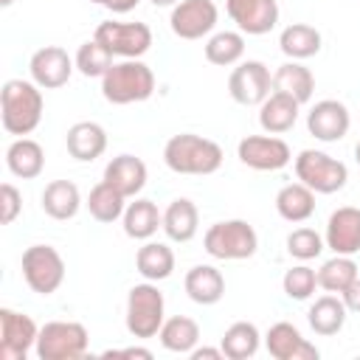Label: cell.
Returning a JSON list of instances; mask_svg holds the SVG:
<instances>
[{"mask_svg": "<svg viewBox=\"0 0 360 360\" xmlns=\"http://www.w3.org/2000/svg\"><path fill=\"white\" fill-rule=\"evenodd\" d=\"M45 98L42 87L37 82L25 79H8L0 90V121L8 135L25 138L31 135L42 121Z\"/></svg>", "mask_w": 360, "mask_h": 360, "instance_id": "1", "label": "cell"}, {"mask_svg": "<svg viewBox=\"0 0 360 360\" xmlns=\"http://www.w3.org/2000/svg\"><path fill=\"white\" fill-rule=\"evenodd\" d=\"M222 158L225 155L217 141L194 135V132L172 135L163 146V163L174 174H194V177L214 174L222 166Z\"/></svg>", "mask_w": 360, "mask_h": 360, "instance_id": "2", "label": "cell"}, {"mask_svg": "<svg viewBox=\"0 0 360 360\" xmlns=\"http://www.w3.org/2000/svg\"><path fill=\"white\" fill-rule=\"evenodd\" d=\"M152 93H155V73L141 59L115 62L101 76V96L110 104H118V107L138 104V101H146Z\"/></svg>", "mask_w": 360, "mask_h": 360, "instance_id": "3", "label": "cell"}, {"mask_svg": "<svg viewBox=\"0 0 360 360\" xmlns=\"http://www.w3.org/2000/svg\"><path fill=\"white\" fill-rule=\"evenodd\" d=\"M202 248L211 259L242 262V259H250L259 250V236H256V231L248 219H222V222H214L205 231Z\"/></svg>", "mask_w": 360, "mask_h": 360, "instance_id": "4", "label": "cell"}, {"mask_svg": "<svg viewBox=\"0 0 360 360\" xmlns=\"http://www.w3.org/2000/svg\"><path fill=\"white\" fill-rule=\"evenodd\" d=\"M166 321V301H163V292L158 290V281H143V284H135L127 295V332L132 338H155L160 332Z\"/></svg>", "mask_w": 360, "mask_h": 360, "instance_id": "5", "label": "cell"}, {"mask_svg": "<svg viewBox=\"0 0 360 360\" xmlns=\"http://www.w3.org/2000/svg\"><path fill=\"white\" fill-rule=\"evenodd\" d=\"M90 335L79 321H48L37 335V357L39 360H79L87 352Z\"/></svg>", "mask_w": 360, "mask_h": 360, "instance_id": "6", "label": "cell"}, {"mask_svg": "<svg viewBox=\"0 0 360 360\" xmlns=\"http://www.w3.org/2000/svg\"><path fill=\"white\" fill-rule=\"evenodd\" d=\"M295 177L304 186H309L315 194H335L346 186L349 169L343 160L321 149H301L295 158Z\"/></svg>", "mask_w": 360, "mask_h": 360, "instance_id": "7", "label": "cell"}, {"mask_svg": "<svg viewBox=\"0 0 360 360\" xmlns=\"http://www.w3.org/2000/svg\"><path fill=\"white\" fill-rule=\"evenodd\" d=\"M22 278L37 295H53L65 281V259L53 245H31L20 259Z\"/></svg>", "mask_w": 360, "mask_h": 360, "instance_id": "8", "label": "cell"}, {"mask_svg": "<svg viewBox=\"0 0 360 360\" xmlns=\"http://www.w3.org/2000/svg\"><path fill=\"white\" fill-rule=\"evenodd\" d=\"M112 56L121 59H141L149 48H152V28L146 22H118V20H107L96 25L93 34Z\"/></svg>", "mask_w": 360, "mask_h": 360, "instance_id": "9", "label": "cell"}, {"mask_svg": "<svg viewBox=\"0 0 360 360\" xmlns=\"http://www.w3.org/2000/svg\"><path fill=\"white\" fill-rule=\"evenodd\" d=\"M228 93L242 107H256L273 93V76L270 68L259 59L239 62L228 76Z\"/></svg>", "mask_w": 360, "mask_h": 360, "instance_id": "10", "label": "cell"}, {"mask_svg": "<svg viewBox=\"0 0 360 360\" xmlns=\"http://www.w3.org/2000/svg\"><path fill=\"white\" fill-rule=\"evenodd\" d=\"M236 158L253 172H278L292 160V149L276 135H248L239 141Z\"/></svg>", "mask_w": 360, "mask_h": 360, "instance_id": "11", "label": "cell"}, {"mask_svg": "<svg viewBox=\"0 0 360 360\" xmlns=\"http://www.w3.org/2000/svg\"><path fill=\"white\" fill-rule=\"evenodd\" d=\"M39 326L31 315L3 307L0 309V360H25V354L37 346Z\"/></svg>", "mask_w": 360, "mask_h": 360, "instance_id": "12", "label": "cell"}, {"mask_svg": "<svg viewBox=\"0 0 360 360\" xmlns=\"http://www.w3.org/2000/svg\"><path fill=\"white\" fill-rule=\"evenodd\" d=\"M217 20L214 0H180L169 14V28L180 39H202L217 28Z\"/></svg>", "mask_w": 360, "mask_h": 360, "instance_id": "13", "label": "cell"}, {"mask_svg": "<svg viewBox=\"0 0 360 360\" xmlns=\"http://www.w3.org/2000/svg\"><path fill=\"white\" fill-rule=\"evenodd\" d=\"M352 127V115L349 107L338 98H321L312 104V110L307 112V129L312 138L323 141V143H335L340 138H346Z\"/></svg>", "mask_w": 360, "mask_h": 360, "instance_id": "14", "label": "cell"}, {"mask_svg": "<svg viewBox=\"0 0 360 360\" xmlns=\"http://www.w3.org/2000/svg\"><path fill=\"white\" fill-rule=\"evenodd\" d=\"M73 68H76V62L59 45H45V48L34 51L31 62H28L31 82H37L42 90H56V87L68 84Z\"/></svg>", "mask_w": 360, "mask_h": 360, "instance_id": "15", "label": "cell"}, {"mask_svg": "<svg viewBox=\"0 0 360 360\" xmlns=\"http://www.w3.org/2000/svg\"><path fill=\"white\" fill-rule=\"evenodd\" d=\"M225 11L236 22V28L248 37L270 34L278 22L276 0H225Z\"/></svg>", "mask_w": 360, "mask_h": 360, "instance_id": "16", "label": "cell"}, {"mask_svg": "<svg viewBox=\"0 0 360 360\" xmlns=\"http://www.w3.org/2000/svg\"><path fill=\"white\" fill-rule=\"evenodd\" d=\"M264 346L270 352V357L276 360H318L321 352L315 343H309L298 326H292L290 321H278L267 329L264 335Z\"/></svg>", "mask_w": 360, "mask_h": 360, "instance_id": "17", "label": "cell"}, {"mask_svg": "<svg viewBox=\"0 0 360 360\" xmlns=\"http://www.w3.org/2000/svg\"><path fill=\"white\" fill-rule=\"evenodd\" d=\"M323 242L332 253L354 256L360 250V208L340 205L338 211H332L329 219H326Z\"/></svg>", "mask_w": 360, "mask_h": 360, "instance_id": "18", "label": "cell"}, {"mask_svg": "<svg viewBox=\"0 0 360 360\" xmlns=\"http://www.w3.org/2000/svg\"><path fill=\"white\" fill-rule=\"evenodd\" d=\"M298 110H301V104H298L292 96L273 90V93L259 104V127H262L267 135H284V132H290V129L295 127Z\"/></svg>", "mask_w": 360, "mask_h": 360, "instance_id": "19", "label": "cell"}, {"mask_svg": "<svg viewBox=\"0 0 360 360\" xmlns=\"http://www.w3.org/2000/svg\"><path fill=\"white\" fill-rule=\"evenodd\" d=\"M65 146L79 163H93L107 152V132L96 121H76L65 135Z\"/></svg>", "mask_w": 360, "mask_h": 360, "instance_id": "20", "label": "cell"}, {"mask_svg": "<svg viewBox=\"0 0 360 360\" xmlns=\"http://www.w3.org/2000/svg\"><path fill=\"white\" fill-rule=\"evenodd\" d=\"M112 188H118L127 200L129 197H138L146 186V163L135 155H118L112 158L107 166H104V177Z\"/></svg>", "mask_w": 360, "mask_h": 360, "instance_id": "21", "label": "cell"}, {"mask_svg": "<svg viewBox=\"0 0 360 360\" xmlns=\"http://www.w3.org/2000/svg\"><path fill=\"white\" fill-rule=\"evenodd\" d=\"M186 295L200 304V307H211L225 295V276L214 267V264H194L186 278H183Z\"/></svg>", "mask_w": 360, "mask_h": 360, "instance_id": "22", "label": "cell"}, {"mask_svg": "<svg viewBox=\"0 0 360 360\" xmlns=\"http://www.w3.org/2000/svg\"><path fill=\"white\" fill-rule=\"evenodd\" d=\"M6 166L20 180H34L45 169V149L34 138H17L6 149Z\"/></svg>", "mask_w": 360, "mask_h": 360, "instance_id": "23", "label": "cell"}, {"mask_svg": "<svg viewBox=\"0 0 360 360\" xmlns=\"http://www.w3.org/2000/svg\"><path fill=\"white\" fill-rule=\"evenodd\" d=\"M42 211L51 217V219H73L82 208V194H79V186L70 183V180H51L45 188H42Z\"/></svg>", "mask_w": 360, "mask_h": 360, "instance_id": "24", "label": "cell"}, {"mask_svg": "<svg viewBox=\"0 0 360 360\" xmlns=\"http://www.w3.org/2000/svg\"><path fill=\"white\" fill-rule=\"evenodd\" d=\"M121 222H124V233H127L129 239L146 242V239H152V236L158 233V228H163V211H158V205H155L152 200L135 197V200L127 205Z\"/></svg>", "mask_w": 360, "mask_h": 360, "instance_id": "25", "label": "cell"}, {"mask_svg": "<svg viewBox=\"0 0 360 360\" xmlns=\"http://www.w3.org/2000/svg\"><path fill=\"white\" fill-rule=\"evenodd\" d=\"M200 228V211L188 197H177L163 211V233L172 242H191Z\"/></svg>", "mask_w": 360, "mask_h": 360, "instance_id": "26", "label": "cell"}, {"mask_svg": "<svg viewBox=\"0 0 360 360\" xmlns=\"http://www.w3.org/2000/svg\"><path fill=\"white\" fill-rule=\"evenodd\" d=\"M346 304L340 295L335 292H326L321 298H315V304L309 307L307 312V321H309V329L321 338H332L338 335L343 326H346Z\"/></svg>", "mask_w": 360, "mask_h": 360, "instance_id": "27", "label": "cell"}, {"mask_svg": "<svg viewBox=\"0 0 360 360\" xmlns=\"http://www.w3.org/2000/svg\"><path fill=\"white\" fill-rule=\"evenodd\" d=\"M276 211L284 222H307L315 214V191L309 186L298 183H287L278 188L276 194Z\"/></svg>", "mask_w": 360, "mask_h": 360, "instance_id": "28", "label": "cell"}, {"mask_svg": "<svg viewBox=\"0 0 360 360\" xmlns=\"http://www.w3.org/2000/svg\"><path fill=\"white\" fill-rule=\"evenodd\" d=\"M273 90L292 96L298 104H307L312 98V93H315V76H312L309 68H304L301 62L290 59V62H284V65L276 68V73H273Z\"/></svg>", "mask_w": 360, "mask_h": 360, "instance_id": "29", "label": "cell"}, {"mask_svg": "<svg viewBox=\"0 0 360 360\" xmlns=\"http://www.w3.org/2000/svg\"><path fill=\"white\" fill-rule=\"evenodd\" d=\"M135 267L146 281H166L174 273V250L166 242H143L135 253Z\"/></svg>", "mask_w": 360, "mask_h": 360, "instance_id": "30", "label": "cell"}, {"mask_svg": "<svg viewBox=\"0 0 360 360\" xmlns=\"http://www.w3.org/2000/svg\"><path fill=\"white\" fill-rule=\"evenodd\" d=\"M160 346L172 354H191V349L200 343V326L194 318H186V315H172L163 321L160 332Z\"/></svg>", "mask_w": 360, "mask_h": 360, "instance_id": "31", "label": "cell"}, {"mask_svg": "<svg viewBox=\"0 0 360 360\" xmlns=\"http://www.w3.org/2000/svg\"><path fill=\"white\" fill-rule=\"evenodd\" d=\"M278 48L284 56L301 62L321 51V31L307 22H292L278 34Z\"/></svg>", "mask_w": 360, "mask_h": 360, "instance_id": "32", "label": "cell"}, {"mask_svg": "<svg viewBox=\"0 0 360 360\" xmlns=\"http://www.w3.org/2000/svg\"><path fill=\"white\" fill-rule=\"evenodd\" d=\"M259 346H262V335H259L256 323H250V321L231 323L219 340V349L228 360H248L259 352Z\"/></svg>", "mask_w": 360, "mask_h": 360, "instance_id": "33", "label": "cell"}, {"mask_svg": "<svg viewBox=\"0 0 360 360\" xmlns=\"http://www.w3.org/2000/svg\"><path fill=\"white\" fill-rule=\"evenodd\" d=\"M87 211H90V217L96 219V222H115V219H121L124 217V211H127V197L118 191V188H112L107 180H101V183H96L93 188H90V194H87Z\"/></svg>", "mask_w": 360, "mask_h": 360, "instance_id": "34", "label": "cell"}, {"mask_svg": "<svg viewBox=\"0 0 360 360\" xmlns=\"http://www.w3.org/2000/svg\"><path fill=\"white\" fill-rule=\"evenodd\" d=\"M245 56V34L242 31H217L205 39V59L217 68L239 65Z\"/></svg>", "mask_w": 360, "mask_h": 360, "instance_id": "35", "label": "cell"}, {"mask_svg": "<svg viewBox=\"0 0 360 360\" xmlns=\"http://www.w3.org/2000/svg\"><path fill=\"white\" fill-rule=\"evenodd\" d=\"M315 273H318V287L326 290V292H335V295H340L354 278H360L354 259L352 256H340V253L326 259Z\"/></svg>", "mask_w": 360, "mask_h": 360, "instance_id": "36", "label": "cell"}, {"mask_svg": "<svg viewBox=\"0 0 360 360\" xmlns=\"http://www.w3.org/2000/svg\"><path fill=\"white\" fill-rule=\"evenodd\" d=\"M73 62H76V70H79L82 76H87V79H101V76L115 65V62H112V53H110L96 37L79 45Z\"/></svg>", "mask_w": 360, "mask_h": 360, "instance_id": "37", "label": "cell"}, {"mask_svg": "<svg viewBox=\"0 0 360 360\" xmlns=\"http://www.w3.org/2000/svg\"><path fill=\"white\" fill-rule=\"evenodd\" d=\"M323 248H326V242H323V236L315 228H295L287 236V253L292 259H298V262L318 259L323 253Z\"/></svg>", "mask_w": 360, "mask_h": 360, "instance_id": "38", "label": "cell"}, {"mask_svg": "<svg viewBox=\"0 0 360 360\" xmlns=\"http://www.w3.org/2000/svg\"><path fill=\"white\" fill-rule=\"evenodd\" d=\"M315 287H318V273L309 264H304V262L295 264V267H290L284 273V278H281V290L292 301H307L315 292Z\"/></svg>", "mask_w": 360, "mask_h": 360, "instance_id": "39", "label": "cell"}, {"mask_svg": "<svg viewBox=\"0 0 360 360\" xmlns=\"http://www.w3.org/2000/svg\"><path fill=\"white\" fill-rule=\"evenodd\" d=\"M22 211V194L11 186V183H3L0 186V219L3 225H11Z\"/></svg>", "mask_w": 360, "mask_h": 360, "instance_id": "40", "label": "cell"}, {"mask_svg": "<svg viewBox=\"0 0 360 360\" xmlns=\"http://www.w3.org/2000/svg\"><path fill=\"white\" fill-rule=\"evenodd\" d=\"M340 298H343V304H346L349 312H357V315H360V278H354V281L340 292Z\"/></svg>", "mask_w": 360, "mask_h": 360, "instance_id": "41", "label": "cell"}, {"mask_svg": "<svg viewBox=\"0 0 360 360\" xmlns=\"http://www.w3.org/2000/svg\"><path fill=\"white\" fill-rule=\"evenodd\" d=\"M104 357H143V360H152V352L143 349V346H129V349H110V352H104Z\"/></svg>", "mask_w": 360, "mask_h": 360, "instance_id": "42", "label": "cell"}, {"mask_svg": "<svg viewBox=\"0 0 360 360\" xmlns=\"http://www.w3.org/2000/svg\"><path fill=\"white\" fill-rule=\"evenodd\" d=\"M138 3H141V0H104L101 6H104L107 11H112V14H127V11H132Z\"/></svg>", "mask_w": 360, "mask_h": 360, "instance_id": "43", "label": "cell"}, {"mask_svg": "<svg viewBox=\"0 0 360 360\" xmlns=\"http://www.w3.org/2000/svg\"><path fill=\"white\" fill-rule=\"evenodd\" d=\"M188 357H191V360H202V357H205V360H219V357H225V354H222V349H211V346H194Z\"/></svg>", "mask_w": 360, "mask_h": 360, "instance_id": "44", "label": "cell"}, {"mask_svg": "<svg viewBox=\"0 0 360 360\" xmlns=\"http://www.w3.org/2000/svg\"><path fill=\"white\" fill-rule=\"evenodd\" d=\"M149 3H152L155 8H174L180 0H149Z\"/></svg>", "mask_w": 360, "mask_h": 360, "instance_id": "45", "label": "cell"}, {"mask_svg": "<svg viewBox=\"0 0 360 360\" xmlns=\"http://www.w3.org/2000/svg\"><path fill=\"white\" fill-rule=\"evenodd\" d=\"M354 160H357V166H360V143L354 146Z\"/></svg>", "mask_w": 360, "mask_h": 360, "instance_id": "46", "label": "cell"}, {"mask_svg": "<svg viewBox=\"0 0 360 360\" xmlns=\"http://www.w3.org/2000/svg\"><path fill=\"white\" fill-rule=\"evenodd\" d=\"M11 3H14V0H0V6H3V8H8Z\"/></svg>", "mask_w": 360, "mask_h": 360, "instance_id": "47", "label": "cell"}, {"mask_svg": "<svg viewBox=\"0 0 360 360\" xmlns=\"http://www.w3.org/2000/svg\"><path fill=\"white\" fill-rule=\"evenodd\" d=\"M90 3H98V6H101V3H104V0H90Z\"/></svg>", "mask_w": 360, "mask_h": 360, "instance_id": "48", "label": "cell"}]
</instances>
